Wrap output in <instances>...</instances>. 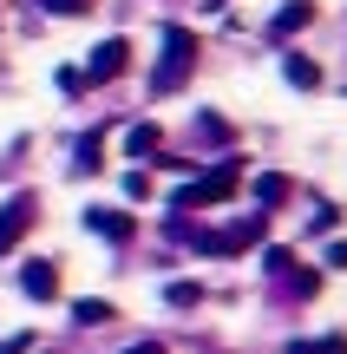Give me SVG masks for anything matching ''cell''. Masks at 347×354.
<instances>
[{
    "label": "cell",
    "mask_w": 347,
    "mask_h": 354,
    "mask_svg": "<svg viewBox=\"0 0 347 354\" xmlns=\"http://www.w3.org/2000/svg\"><path fill=\"white\" fill-rule=\"evenodd\" d=\"M125 197H138V203H144V197H151V177H144V171H131V177H125Z\"/></svg>",
    "instance_id": "obj_13"
},
{
    "label": "cell",
    "mask_w": 347,
    "mask_h": 354,
    "mask_svg": "<svg viewBox=\"0 0 347 354\" xmlns=\"http://www.w3.org/2000/svg\"><path fill=\"white\" fill-rule=\"evenodd\" d=\"M288 197V177H256V203H282Z\"/></svg>",
    "instance_id": "obj_10"
},
{
    "label": "cell",
    "mask_w": 347,
    "mask_h": 354,
    "mask_svg": "<svg viewBox=\"0 0 347 354\" xmlns=\"http://www.w3.org/2000/svg\"><path fill=\"white\" fill-rule=\"evenodd\" d=\"M86 223L99 230V236H112V243H125V236H131V216H118V210H92Z\"/></svg>",
    "instance_id": "obj_7"
},
{
    "label": "cell",
    "mask_w": 347,
    "mask_h": 354,
    "mask_svg": "<svg viewBox=\"0 0 347 354\" xmlns=\"http://www.w3.org/2000/svg\"><path fill=\"white\" fill-rule=\"evenodd\" d=\"M125 151L151 165V151H157V125H131V131H125Z\"/></svg>",
    "instance_id": "obj_8"
},
{
    "label": "cell",
    "mask_w": 347,
    "mask_h": 354,
    "mask_svg": "<svg viewBox=\"0 0 347 354\" xmlns=\"http://www.w3.org/2000/svg\"><path fill=\"white\" fill-rule=\"evenodd\" d=\"M26 230H33V190H20V197H13L7 210H0V256H7L13 243L26 236Z\"/></svg>",
    "instance_id": "obj_2"
},
{
    "label": "cell",
    "mask_w": 347,
    "mask_h": 354,
    "mask_svg": "<svg viewBox=\"0 0 347 354\" xmlns=\"http://www.w3.org/2000/svg\"><path fill=\"white\" fill-rule=\"evenodd\" d=\"M164 66H157V73H151V92H177L184 86V79H190V59H197V33H184V26H170V33H164Z\"/></svg>",
    "instance_id": "obj_1"
},
{
    "label": "cell",
    "mask_w": 347,
    "mask_h": 354,
    "mask_svg": "<svg viewBox=\"0 0 347 354\" xmlns=\"http://www.w3.org/2000/svg\"><path fill=\"white\" fill-rule=\"evenodd\" d=\"M197 302H204L197 282H170V308H197Z\"/></svg>",
    "instance_id": "obj_12"
},
{
    "label": "cell",
    "mask_w": 347,
    "mask_h": 354,
    "mask_svg": "<svg viewBox=\"0 0 347 354\" xmlns=\"http://www.w3.org/2000/svg\"><path fill=\"white\" fill-rule=\"evenodd\" d=\"M52 13H86V0H46Z\"/></svg>",
    "instance_id": "obj_14"
},
{
    "label": "cell",
    "mask_w": 347,
    "mask_h": 354,
    "mask_svg": "<svg viewBox=\"0 0 347 354\" xmlns=\"http://www.w3.org/2000/svg\"><path fill=\"white\" fill-rule=\"evenodd\" d=\"M72 315H79V328H105V322H112L118 308H112V302H92V295H86V302H79Z\"/></svg>",
    "instance_id": "obj_9"
},
{
    "label": "cell",
    "mask_w": 347,
    "mask_h": 354,
    "mask_svg": "<svg viewBox=\"0 0 347 354\" xmlns=\"http://www.w3.org/2000/svg\"><path fill=\"white\" fill-rule=\"evenodd\" d=\"M72 171H79V177H86V171H99V131H92L86 145H79V158H72Z\"/></svg>",
    "instance_id": "obj_11"
},
{
    "label": "cell",
    "mask_w": 347,
    "mask_h": 354,
    "mask_svg": "<svg viewBox=\"0 0 347 354\" xmlns=\"http://www.w3.org/2000/svg\"><path fill=\"white\" fill-rule=\"evenodd\" d=\"M308 20H315V0H288V7L269 20V33H275V39H288V33H301Z\"/></svg>",
    "instance_id": "obj_5"
},
{
    "label": "cell",
    "mask_w": 347,
    "mask_h": 354,
    "mask_svg": "<svg viewBox=\"0 0 347 354\" xmlns=\"http://www.w3.org/2000/svg\"><path fill=\"white\" fill-rule=\"evenodd\" d=\"M20 289L33 295V302H52V295H59V263H26L20 269Z\"/></svg>",
    "instance_id": "obj_4"
},
{
    "label": "cell",
    "mask_w": 347,
    "mask_h": 354,
    "mask_svg": "<svg viewBox=\"0 0 347 354\" xmlns=\"http://www.w3.org/2000/svg\"><path fill=\"white\" fill-rule=\"evenodd\" d=\"M328 263H335V269H347V243H328Z\"/></svg>",
    "instance_id": "obj_16"
},
{
    "label": "cell",
    "mask_w": 347,
    "mask_h": 354,
    "mask_svg": "<svg viewBox=\"0 0 347 354\" xmlns=\"http://www.w3.org/2000/svg\"><path fill=\"white\" fill-rule=\"evenodd\" d=\"M131 354H170L164 342H138V348H131Z\"/></svg>",
    "instance_id": "obj_17"
},
{
    "label": "cell",
    "mask_w": 347,
    "mask_h": 354,
    "mask_svg": "<svg viewBox=\"0 0 347 354\" xmlns=\"http://www.w3.org/2000/svg\"><path fill=\"white\" fill-rule=\"evenodd\" d=\"M125 59H131V39H105V46H92L86 79H118V73H125Z\"/></svg>",
    "instance_id": "obj_3"
},
{
    "label": "cell",
    "mask_w": 347,
    "mask_h": 354,
    "mask_svg": "<svg viewBox=\"0 0 347 354\" xmlns=\"http://www.w3.org/2000/svg\"><path fill=\"white\" fill-rule=\"evenodd\" d=\"M282 73H288V86H301V92H315V86H321V66H315L308 53H288V59H282Z\"/></svg>",
    "instance_id": "obj_6"
},
{
    "label": "cell",
    "mask_w": 347,
    "mask_h": 354,
    "mask_svg": "<svg viewBox=\"0 0 347 354\" xmlns=\"http://www.w3.org/2000/svg\"><path fill=\"white\" fill-rule=\"evenodd\" d=\"M26 348H33V335H13V342L0 348V354H26Z\"/></svg>",
    "instance_id": "obj_15"
}]
</instances>
